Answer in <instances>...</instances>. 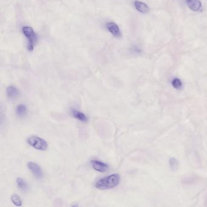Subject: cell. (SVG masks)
Segmentation results:
<instances>
[{"label":"cell","instance_id":"obj_5","mask_svg":"<svg viewBox=\"0 0 207 207\" xmlns=\"http://www.w3.org/2000/svg\"><path fill=\"white\" fill-rule=\"evenodd\" d=\"M106 28L108 31L115 38H120L121 33L118 25L114 22H109L106 24Z\"/></svg>","mask_w":207,"mask_h":207},{"label":"cell","instance_id":"obj_11","mask_svg":"<svg viewBox=\"0 0 207 207\" xmlns=\"http://www.w3.org/2000/svg\"><path fill=\"white\" fill-rule=\"evenodd\" d=\"M27 114V109L23 104H20L17 106L16 108V114L19 118H23L26 116Z\"/></svg>","mask_w":207,"mask_h":207},{"label":"cell","instance_id":"obj_8","mask_svg":"<svg viewBox=\"0 0 207 207\" xmlns=\"http://www.w3.org/2000/svg\"><path fill=\"white\" fill-rule=\"evenodd\" d=\"M70 111H71V114H72V116L78 120L79 121H80L81 122H84V123H86L88 121V118L83 112H80V111H78L75 109H73V108L71 109Z\"/></svg>","mask_w":207,"mask_h":207},{"label":"cell","instance_id":"obj_14","mask_svg":"<svg viewBox=\"0 0 207 207\" xmlns=\"http://www.w3.org/2000/svg\"><path fill=\"white\" fill-rule=\"evenodd\" d=\"M172 84H173V86L175 87H180L181 86H182V83H181V81H180V80H178V79H177V78H175V79H174V80H173V81H172Z\"/></svg>","mask_w":207,"mask_h":207},{"label":"cell","instance_id":"obj_6","mask_svg":"<svg viewBox=\"0 0 207 207\" xmlns=\"http://www.w3.org/2000/svg\"><path fill=\"white\" fill-rule=\"evenodd\" d=\"M91 164L93 168L98 172H105L109 168V166L107 164L97 160H92Z\"/></svg>","mask_w":207,"mask_h":207},{"label":"cell","instance_id":"obj_10","mask_svg":"<svg viewBox=\"0 0 207 207\" xmlns=\"http://www.w3.org/2000/svg\"><path fill=\"white\" fill-rule=\"evenodd\" d=\"M134 5L135 8L140 12L142 13H147L149 12V7L144 2L139 1H135L134 2Z\"/></svg>","mask_w":207,"mask_h":207},{"label":"cell","instance_id":"obj_12","mask_svg":"<svg viewBox=\"0 0 207 207\" xmlns=\"http://www.w3.org/2000/svg\"><path fill=\"white\" fill-rule=\"evenodd\" d=\"M16 184L18 187L22 191H27L28 190V185L26 182L21 177L16 178Z\"/></svg>","mask_w":207,"mask_h":207},{"label":"cell","instance_id":"obj_1","mask_svg":"<svg viewBox=\"0 0 207 207\" xmlns=\"http://www.w3.org/2000/svg\"><path fill=\"white\" fill-rule=\"evenodd\" d=\"M120 180L118 174H114L98 180L95 183V188L100 190H106L117 186Z\"/></svg>","mask_w":207,"mask_h":207},{"label":"cell","instance_id":"obj_7","mask_svg":"<svg viewBox=\"0 0 207 207\" xmlns=\"http://www.w3.org/2000/svg\"><path fill=\"white\" fill-rule=\"evenodd\" d=\"M6 93L8 98L11 100L16 99L19 93L18 89L13 86H8L6 89Z\"/></svg>","mask_w":207,"mask_h":207},{"label":"cell","instance_id":"obj_9","mask_svg":"<svg viewBox=\"0 0 207 207\" xmlns=\"http://www.w3.org/2000/svg\"><path fill=\"white\" fill-rule=\"evenodd\" d=\"M186 2L189 8L192 11L197 12L202 8V5L199 0H186Z\"/></svg>","mask_w":207,"mask_h":207},{"label":"cell","instance_id":"obj_2","mask_svg":"<svg viewBox=\"0 0 207 207\" xmlns=\"http://www.w3.org/2000/svg\"><path fill=\"white\" fill-rule=\"evenodd\" d=\"M22 32L27 39V49L29 52H32L36 43L38 39L37 35L33 29L29 26L22 27Z\"/></svg>","mask_w":207,"mask_h":207},{"label":"cell","instance_id":"obj_4","mask_svg":"<svg viewBox=\"0 0 207 207\" xmlns=\"http://www.w3.org/2000/svg\"><path fill=\"white\" fill-rule=\"evenodd\" d=\"M27 168L36 178L39 179L42 177V171L36 163L34 162H29L27 163Z\"/></svg>","mask_w":207,"mask_h":207},{"label":"cell","instance_id":"obj_3","mask_svg":"<svg viewBox=\"0 0 207 207\" xmlns=\"http://www.w3.org/2000/svg\"><path fill=\"white\" fill-rule=\"evenodd\" d=\"M27 143L33 148L39 150L45 151L47 148V143L42 138L37 136H30L27 139Z\"/></svg>","mask_w":207,"mask_h":207},{"label":"cell","instance_id":"obj_13","mask_svg":"<svg viewBox=\"0 0 207 207\" xmlns=\"http://www.w3.org/2000/svg\"><path fill=\"white\" fill-rule=\"evenodd\" d=\"M11 200L13 203L16 206H21L22 205V202L20 197L17 194H13L11 196Z\"/></svg>","mask_w":207,"mask_h":207}]
</instances>
